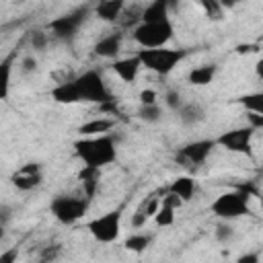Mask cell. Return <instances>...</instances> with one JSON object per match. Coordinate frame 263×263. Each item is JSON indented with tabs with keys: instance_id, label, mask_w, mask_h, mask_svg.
Masks as SVG:
<instances>
[{
	"instance_id": "6da1fadb",
	"label": "cell",
	"mask_w": 263,
	"mask_h": 263,
	"mask_svg": "<svg viewBox=\"0 0 263 263\" xmlns=\"http://www.w3.org/2000/svg\"><path fill=\"white\" fill-rule=\"evenodd\" d=\"M74 152L76 156L90 166H107L117 158V148H115V140L107 134L101 136H84L80 140L74 142Z\"/></svg>"
},
{
	"instance_id": "7a4b0ae2",
	"label": "cell",
	"mask_w": 263,
	"mask_h": 263,
	"mask_svg": "<svg viewBox=\"0 0 263 263\" xmlns=\"http://www.w3.org/2000/svg\"><path fill=\"white\" fill-rule=\"evenodd\" d=\"M138 58L142 60V66L148 68L154 74H168L177 68V64L185 58L183 49H171V47H144L138 51Z\"/></svg>"
},
{
	"instance_id": "3957f363",
	"label": "cell",
	"mask_w": 263,
	"mask_h": 263,
	"mask_svg": "<svg viewBox=\"0 0 263 263\" xmlns=\"http://www.w3.org/2000/svg\"><path fill=\"white\" fill-rule=\"evenodd\" d=\"M175 27L173 23L166 21H156V23H140L134 27V41L142 47H162L173 39Z\"/></svg>"
},
{
	"instance_id": "277c9868",
	"label": "cell",
	"mask_w": 263,
	"mask_h": 263,
	"mask_svg": "<svg viewBox=\"0 0 263 263\" xmlns=\"http://www.w3.org/2000/svg\"><path fill=\"white\" fill-rule=\"evenodd\" d=\"M212 214L220 220H234L249 214V191L236 189V191H226L218 195L212 201Z\"/></svg>"
},
{
	"instance_id": "5b68a950",
	"label": "cell",
	"mask_w": 263,
	"mask_h": 263,
	"mask_svg": "<svg viewBox=\"0 0 263 263\" xmlns=\"http://www.w3.org/2000/svg\"><path fill=\"white\" fill-rule=\"evenodd\" d=\"M90 205V197H72V195H58L51 199V214L62 224H74L78 222Z\"/></svg>"
},
{
	"instance_id": "8992f818",
	"label": "cell",
	"mask_w": 263,
	"mask_h": 263,
	"mask_svg": "<svg viewBox=\"0 0 263 263\" xmlns=\"http://www.w3.org/2000/svg\"><path fill=\"white\" fill-rule=\"evenodd\" d=\"M74 82H76V86H78V90H80V99L86 101V103H97V105H101V103H107V101L115 99V97L109 92V88L105 86L103 76H101L97 70H88V72L76 76Z\"/></svg>"
},
{
	"instance_id": "52a82bcc",
	"label": "cell",
	"mask_w": 263,
	"mask_h": 263,
	"mask_svg": "<svg viewBox=\"0 0 263 263\" xmlns=\"http://www.w3.org/2000/svg\"><path fill=\"white\" fill-rule=\"evenodd\" d=\"M216 140H197V142H189L183 148H179L175 152V162L181 164L187 171H197L199 164L205 162V158L212 154V150L216 148Z\"/></svg>"
},
{
	"instance_id": "ba28073f",
	"label": "cell",
	"mask_w": 263,
	"mask_h": 263,
	"mask_svg": "<svg viewBox=\"0 0 263 263\" xmlns=\"http://www.w3.org/2000/svg\"><path fill=\"white\" fill-rule=\"evenodd\" d=\"M86 230L99 242H113L121 230V210H111L86 224Z\"/></svg>"
},
{
	"instance_id": "9c48e42d",
	"label": "cell",
	"mask_w": 263,
	"mask_h": 263,
	"mask_svg": "<svg viewBox=\"0 0 263 263\" xmlns=\"http://www.w3.org/2000/svg\"><path fill=\"white\" fill-rule=\"evenodd\" d=\"M253 134L255 129L251 125H245V127H234V129H228L224 132L222 136L216 138V144L226 148L228 152H236V154H251V142H253Z\"/></svg>"
},
{
	"instance_id": "30bf717a",
	"label": "cell",
	"mask_w": 263,
	"mask_h": 263,
	"mask_svg": "<svg viewBox=\"0 0 263 263\" xmlns=\"http://www.w3.org/2000/svg\"><path fill=\"white\" fill-rule=\"evenodd\" d=\"M86 14H88V8H86V6H84V8H78V10H74V12L62 14V16H58V18H53V21L49 23V31H51L58 39L70 41V39L78 33V29H80V25L84 23Z\"/></svg>"
},
{
	"instance_id": "8fae6325",
	"label": "cell",
	"mask_w": 263,
	"mask_h": 263,
	"mask_svg": "<svg viewBox=\"0 0 263 263\" xmlns=\"http://www.w3.org/2000/svg\"><path fill=\"white\" fill-rule=\"evenodd\" d=\"M177 8V0H154L142 10V23H156L166 21L168 12Z\"/></svg>"
},
{
	"instance_id": "7c38bea8",
	"label": "cell",
	"mask_w": 263,
	"mask_h": 263,
	"mask_svg": "<svg viewBox=\"0 0 263 263\" xmlns=\"http://www.w3.org/2000/svg\"><path fill=\"white\" fill-rule=\"evenodd\" d=\"M113 72L123 80V82H134L138 78V72L142 68V60L138 55H132V58H121V60H115L113 62Z\"/></svg>"
},
{
	"instance_id": "4fadbf2b",
	"label": "cell",
	"mask_w": 263,
	"mask_h": 263,
	"mask_svg": "<svg viewBox=\"0 0 263 263\" xmlns=\"http://www.w3.org/2000/svg\"><path fill=\"white\" fill-rule=\"evenodd\" d=\"M121 41H123V35L121 33H111V35H107V37H103V39H99L95 43V53L99 58L113 60L121 51Z\"/></svg>"
},
{
	"instance_id": "5bb4252c",
	"label": "cell",
	"mask_w": 263,
	"mask_h": 263,
	"mask_svg": "<svg viewBox=\"0 0 263 263\" xmlns=\"http://www.w3.org/2000/svg\"><path fill=\"white\" fill-rule=\"evenodd\" d=\"M51 99L60 105H72V103H78L82 101L80 99V90L76 86L74 80H68V82H60L58 86L51 88Z\"/></svg>"
},
{
	"instance_id": "9a60e30c",
	"label": "cell",
	"mask_w": 263,
	"mask_h": 263,
	"mask_svg": "<svg viewBox=\"0 0 263 263\" xmlns=\"http://www.w3.org/2000/svg\"><path fill=\"white\" fill-rule=\"evenodd\" d=\"M123 6H125V0H99L95 14L105 23H115V21H119Z\"/></svg>"
},
{
	"instance_id": "2e32d148",
	"label": "cell",
	"mask_w": 263,
	"mask_h": 263,
	"mask_svg": "<svg viewBox=\"0 0 263 263\" xmlns=\"http://www.w3.org/2000/svg\"><path fill=\"white\" fill-rule=\"evenodd\" d=\"M78 181L82 183L84 195H86V197H95L97 187H99V181H101V168H99V166L84 164V166L78 171Z\"/></svg>"
},
{
	"instance_id": "e0dca14e",
	"label": "cell",
	"mask_w": 263,
	"mask_h": 263,
	"mask_svg": "<svg viewBox=\"0 0 263 263\" xmlns=\"http://www.w3.org/2000/svg\"><path fill=\"white\" fill-rule=\"evenodd\" d=\"M10 181H12V185L18 189V191H31V189H35V187H39L41 185V181H43V175L41 173H14L12 177H10Z\"/></svg>"
},
{
	"instance_id": "ac0fdd59",
	"label": "cell",
	"mask_w": 263,
	"mask_h": 263,
	"mask_svg": "<svg viewBox=\"0 0 263 263\" xmlns=\"http://www.w3.org/2000/svg\"><path fill=\"white\" fill-rule=\"evenodd\" d=\"M113 125H115L113 119L99 117V119H90V121L82 123V125L78 127V134H80V136H101V134H107Z\"/></svg>"
},
{
	"instance_id": "d6986e66",
	"label": "cell",
	"mask_w": 263,
	"mask_h": 263,
	"mask_svg": "<svg viewBox=\"0 0 263 263\" xmlns=\"http://www.w3.org/2000/svg\"><path fill=\"white\" fill-rule=\"evenodd\" d=\"M168 191L177 193V195H179L183 201H189V199L193 197V193H195V181H193V177H189V175L177 177V179L171 183Z\"/></svg>"
},
{
	"instance_id": "ffe728a7",
	"label": "cell",
	"mask_w": 263,
	"mask_h": 263,
	"mask_svg": "<svg viewBox=\"0 0 263 263\" xmlns=\"http://www.w3.org/2000/svg\"><path fill=\"white\" fill-rule=\"evenodd\" d=\"M214 76H216V66L214 64H205V66L193 68L187 78H189V82L193 86H205V84H210L214 80Z\"/></svg>"
},
{
	"instance_id": "44dd1931",
	"label": "cell",
	"mask_w": 263,
	"mask_h": 263,
	"mask_svg": "<svg viewBox=\"0 0 263 263\" xmlns=\"http://www.w3.org/2000/svg\"><path fill=\"white\" fill-rule=\"evenodd\" d=\"M179 117H181V121L185 125H193V123L203 119V109L199 105H195V103H187V105L183 103V107L179 109Z\"/></svg>"
},
{
	"instance_id": "7402d4cb",
	"label": "cell",
	"mask_w": 263,
	"mask_h": 263,
	"mask_svg": "<svg viewBox=\"0 0 263 263\" xmlns=\"http://www.w3.org/2000/svg\"><path fill=\"white\" fill-rule=\"evenodd\" d=\"M238 105H242L247 111H255V113H263V90L261 92H249L236 99Z\"/></svg>"
},
{
	"instance_id": "603a6c76",
	"label": "cell",
	"mask_w": 263,
	"mask_h": 263,
	"mask_svg": "<svg viewBox=\"0 0 263 263\" xmlns=\"http://www.w3.org/2000/svg\"><path fill=\"white\" fill-rule=\"evenodd\" d=\"M150 242H152V236H148V234H132L125 238L123 247L132 253H144L150 247Z\"/></svg>"
},
{
	"instance_id": "cb8c5ba5",
	"label": "cell",
	"mask_w": 263,
	"mask_h": 263,
	"mask_svg": "<svg viewBox=\"0 0 263 263\" xmlns=\"http://www.w3.org/2000/svg\"><path fill=\"white\" fill-rule=\"evenodd\" d=\"M138 117L144 121V123H156V121H160V117H162V111H160V107L154 103V105H142L140 109H138Z\"/></svg>"
},
{
	"instance_id": "d4e9b609",
	"label": "cell",
	"mask_w": 263,
	"mask_h": 263,
	"mask_svg": "<svg viewBox=\"0 0 263 263\" xmlns=\"http://www.w3.org/2000/svg\"><path fill=\"white\" fill-rule=\"evenodd\" d=\"M154 222H156V226H160V228H162V226H171V224L175 222V208L160 203L158 212L154 214Z\"/></svg>"
},
{
	"instance_id": "484cf974",
	"label": "cell",
	"mask_w": 263,
	"mask_h": 263,
	"mask_svg": "<svg viewBox=\"0 0 263 263\" xmlns=\"http://www.w3.org/2000/svg\"><path fill=\"white\" fill-rule=\"evenodd\" d=\"M199 4L203 6L208 18H212V21H222L224 18V8L218 0H199Z\"/></svg>"
},
{
	"instance_id": "4316f807",
	"label": "cell",
	"mask_w": 263,
	"mask_h": 263,
	"mask_svg": "<svg viewBox=\"0 0 263 263\" xmlns=\"http://www.w3.org/2000/svg\"><path fill=\"white\" fill-rule=\"evenodd\" d=\"M10 62H12V58H6L4 62H2V99H6L8 97V84H10Z\"/></svg>"
},
{
	"instance_id": "83f0119b",
	"label": "cell",
	"mask_w": 263,
	"mask_h": 263,
	"mask_svg": "<svg viewBox=\"0 0 263 263\" xmlns=\"http://www.w3.org/2000/svg\"><path fill=\"white\" fill-rule=\"evenodd\" d=\"M216 238H218L220 242H226V240L232 238V226H230L226 220H222V222L216 226Z\"/></svg>"
},
{
	"instance_id": "f1b7e54d",
	"label": "cell",
	"mask_w": 263,
	"mask_h": 263,
	"mask_svg": "<svg viewBox=\"0 0 263 263\" xmlns=\"http://www.w3.org/2000/svg\"><path fill=\"white\" fill-rule=\"evenodd\" d=\"M164 103H166V107H168V109H173V111H179V109L183 107L181 95H179L177 90H168V92L164 95Z\"/></svg>"
},
{
	"instance_id": "f546056e",
	"label": "cell",
	"mask_w": 263,
	"mask_h": 263,
	"mask_svg": "<svg viewBox=\"0 0 263 263\" xmlns=\"http://www.w3.org/2000/svg\"><path fill=\"white\" fill-rule=\"evenodd\" d=\"M31 45H33V49H43L45 45H47V35L43 33V31H33L31 33Z\"/></svg>"
},
{
	"instance_id": "4dcf8cb0",
	"label": "cell",
	"mask_w": 263,
	"mask_h": 263,
	"mask_svg": "<svg viewBox=\"0 0 263 263\" xmlns=\"http://www.w3.org/2000/svg\"><path fill=\"white\" fill-rule=\"evenodd\" d=\"M158 208H160V201H158L156 197H150V199H146V201L142 203V210L146 212L148 218H154V214L158 212Z\"/></svg>"
},
{
	"instance_id": "1f68e13d",
	"label": "cell",
	"mask_w": 263,
	"mask_h": 263,
	"mask_svg": "<svg viewBox=\"0 0 263 263\" xmlns=\"http://www.w3.org/2000/svg\"><path fill=\"white\" fill-rule=\"evenodd\" d=\"M247 121L253 129H263V113H255V111H247Z\"/></svg>"
},
{
	"instance_id": "d6a6232c",
	"label": "cell",
	"mask_w": 263,
	"mask_h": 263,
	"mask_svg": "<svg viewBox=\"0 0 263 263\" xmlns=\"http://www.w3.org/2000/svg\"><path fill=\"white\" fill-rule=\"evenodd\" d=\"M140 103H142V105H154V103H156V90L144 88V90L140 92Z\"/></svg>"
},
{
	"instance_id": "836d02e7",
	"label": "cell",
	"mask_w": 263,
	"mask_h": 263,
	"mask_svg": "<svg viewBox=\"0 0 263 263\" xmlns=\"http://www.w3.org/2000/svg\"><path fill=\"white\" fill-rule=\"evenodd\" d=\"M160 203H164V205H171V208H175V210H177V208H179V205L183 203V199H181V197H179L177 193L168 191V193H166V195L162 197V201H160Z\"/></svg>"
},
{
	"instance_id": "e575fe53",
	"label": "cell",
	"mask_w": 263,
	"mask_h": 263,
	"mask_svg": "<svg viewBox=\"0 0 263 263\" xmlns=\"http://www.w3.org/2000/svg\"><path fill=\"white\" fill-rule=\"evenodd\" d=\"M146 222H148V216H146V212L140 208V210L132 216V228H142Z\"/></svg>"
},
{
	"instance_id": "d590c367",
	"label": "cell",
	"mask_w": 263,
	"mask_h": 263,
	"mask_svg": "<svg viewBox=\"0 0 263 263\" xmlns=\"http://www.w3.org/2000/svg\"><path fill=\"white\" fill-rule=\"evenodd\" d=\"M60 255V247H45L43 251H41V261H53L55 257Z\"/></svg>"
},
{
	"instance_id": "8d00e7d4",
	"label": "cell",
	"mask_w": 263,
	"mask_h": 263,
	"mask_svg": "<svg viewBox=\"0 0 263 263\" xmlns=\"http://www.w3.org/2000/svg\"><path fill=\"white\" fill-rule=\"evenodd\" d=\"M37 68V60L35 58H31V55H27V58H23V62H21V70L25 72V74H29V72H33Z\"/></svg>"
},
{
	"instance_id": "74e56055",
	"label": "cell",
	"mask_w": 263,
	"mask_h": 263,
	"mask_svg": "<svg viewBox=\"0 0 263 263\" xmlns=\"http://www.w3.org/2000/svg\"><path fill=\"white\" fill-rule=\"evenodd\" d=\"M238 263H259V255L257 253H245L236 259Z\"/></svg>"
},
{
	"instance_id": "f35d334b",
	"label": "cell",
	"mask_w": 263,
	"mask_h": 263,
	"mask_svg": "<svg viewBox=\"0 0 263 263\" xmlns=\"http://www.w3.org/2000/svg\"><path fill=\"white\" fill-rule=\"evenodd\" d=\"M14 259H16V249H10L4 255H0V263H12Z\"/></svg>"
},
{
	"instance_id": "ab89813d",
	"label": "cell",
	"mask_w": 263,
	"mask_h": 263,
	"mask_svg": "<svg viewBox=\"0 0 263 263\" xmlns=\"http://www.w3.org/2000/svg\"><path fill=\"white\" fill-rule=\"evenodd\" d=\"M21 173H41V166L37 162H29V164H25L21 168Z\"/></svg>"
},
{
	"instance_id": "60d3db41",
	"label": "cell",
	"mask_w": 263,
	"mask_h": 263,
	"mask_svg": "<svg viewBox=\"0 0 263 263\" xmlns=\"http://www.w3.org/2000/svg\"><path fill=\"white\" fill-rule=\"evenodd\" d=\"M0 218H2V224L8 222V218H10V210H8V205H2V208H0Z\"/></svg>"
},
{
	"instance_id": "b9f144b4",
	"label": "cell",
	"mask_w": 263,
	"mask_h": 263,
	"mask_svg": "<svg viewBox=\"0 0 263 263\" xmlns=\"http://www.w3.org/2000/svg\"><path fill=\"white\" fill-rule=\"evenodd\" d=\"M220 4H222V8H234L238 2H242V0H218Z\"/></svg>"
},
{
	"instance_id": "7bdbcfd3",
	"label": "cell",
	"mask_w": 263,
	"mask_h": 263,
	"mask_svg": "<svg viewBox=\"0 0 263 263\" xmlns=\"http://www.w3.org/2000/svg\"><path fill=\"white\" fill-rule=\"evenodd\" d=\"M238 53H247V51H255V45H238L236 47Z\"/></svg>"
},
{
	"instance_id": "ee69618b",
	"label": "cell",
	"mask_w": 263,
	"mask_h": 263,
	"mask_svg": "<svg viewBox=\"0 0 263 263\" xmlns=\"http://www.w3.org/2000/svg\"><path fill=\"white\" fill-rule=\"evenodd\" d=\"M255 72H257V76H259V78H263V58L255 64Z\"/></svg>"
},
{
	"instance_id": "f6af8a7d",
	"label": "cell",
	"mask_w": 263,
	"mask_h": 263,
	"mask_svg": "<svg viewBox=\"0 0 263 263\" xmlns=\"http://www.w3.org/2000/svg\"><path fill=\"white\" fill-rule=\"evenodd\" d=\"M16 2H25V0H16Z\"/></svg>"
}]
</instances>
